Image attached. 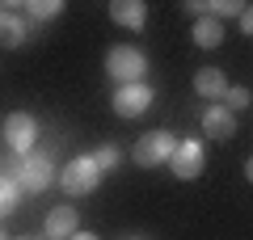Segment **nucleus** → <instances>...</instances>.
Returning <instances> with one entry per match:
<instances>
[{
	"mask_svg": "<svg viewBox=\"0 0 253 240\" xmlns=\"http://www.w3.org/2000/svg\"><path fill=\"white\" fill-rule=\"evenodd\" d=\"M106 76L114 84H139L148 76V55L139 46H110L106 51Z\"/></svg>",
	"mask_w": 253,
	"mask_h": 240,
	"instance_id": "obj_1",
	"label": "nucleus"
},
{
	"mask_svg": "<svg viewBox=\"0 0 253 240\" xmlns=\"http://www.w3.org/2000/svg\"><path fill=\"white\" fill-rule=\"evenodd\" d=\"M173 152H177V135H173V131H148V135L135 139L131 160H135L139 169H156V164H169Z\"/></svg>",
	"mask_w": 253,
	"mask_h": 240,
	"instance_id": "obj_2",
	"label": "nucleus"
},
{
	"mask_svg": "<svg viewBox=\"0 0 253 240\" xmlns=\"http://www.w3.org/2000/svg\"><path fill=\"white\" fill-rule=\"evenodd\" d=\"M97 181H101V169L93 164V152H89V156H76V160H68V164H63V173H59V186H63V194H76V198L93 194V190H97Z\"/></svg>",
	"mask_w": 253,
	"mask_h": 240,
	"instance_id": "obj_3",
	"label": "nucleus"
},
{
	"mask_svg": "<svg viewBox=\"0 0 253 240\" xmlns=\"http://www.w3.org/2000/svg\"><path fill=\"white\" fill-rule=\"evenodd\" d=\"M13 177H17V186L26 190V194H42L55 181V164H51L46 152H30V156L17 160V173H13Z\"/></svg>",
	"mask_w": 253,
	"mask_h": 240,
	"instance_id": "obj_4",
	"label": "nucleus"
},
{
	"mask_svg": "<svg viewBox=\"0 0 253 240\" xmlns=\"http://www.w3.org/2000/svg\"><path fill=\"white\" fill-rule=\"evenodd\" d=\"M152 101H156V89L148 80H139V84H118V93H114L110 106H114L118 118H139V114L152 110Z\"/></svg>",
	"mask_w": 253,
	"mask_h": 240,
	"instance_id": "obj_5",
	"label": "nucleus"
},
{
	"mask_svg": "<svg viewBox=\"0 0 253 240\" xmlns=\"http://www.w3.org/2000/svg\"><path fill=\"white\" fill-rule=\"evenodd\" d=\"M169 169H173V177L194 181L203 169H207V148H203V139H177V152H173Z\"/></svg>",
	"mask_w": 253,
	"mask_h": 240,
	"instance_id": "obj_6",
	"label": "nucleus"
},
{
	"mask_svg": "<svg viewBox=\"0 0 253 240\" xmlns=\"http://www.w3.org/2000/svg\"><path fill=\"white\" fill-rule=\"evenodd\" d=\"M4 143H9L17 156H30L34 152V143H38V118L34 114H9L4 118Z\"/></svg>",
	"mask_w": 253,
	"mask_h": 240,
	"instance_id": "obj_7",
	"label": "nucleus"
},
{
	"mask_svg": "<svg viewBox=\"0 0 253 240\" xmlns=\"http://www.w3.org/2000/svg\"><path fill=\"white\" fill-rule=\"evenodd\" d=\"M30 34L26 17H21V4H0V46H21Z\"/></svg>",
	"mask_w": 253,
	"mask_h": 240,
	"instance_id": "obj_8",
	"label": "nucleus"
},
{
	"mask_svg": "<svg viewBox=\"0 0 253 240\" xmlns=\"http://www.w3.org/2000/svg\"><path fill=\"white\" fill-rule=\"evenodd\" d=\"M76 232H81V215H76V206H55V211L46 215V223H42V236L46 240H72Z\"/></svg>",
	"mask_w": 253,
	"mask_h": 240,
	"instance_id": "obj_9",
	"label": "nucleus"
},
{
	"mask_svg": "<svg viewBox=\"0 0 253 240\" xmlns=\"http://www.w3.org/2000/svg\"><path fill=\"white\" fill-rule=\"evenodd\" d=\"M110 21L135 34V30L148 26V4L144 0H114V4H110Z\"/></svg>",
	"mask_w": 253,
	"mask_h": 240,
	"instance_id": "obj_10",
	"label": "nucleus"
},
{
	"mask_svg": "<svg viewBox=\"0 0 253 240\" xmlns=\"http://www.w3.org/2000/svg\"><path fill=\"white\" fill-rule=\"evenodd\" d=\"M203 131H207V139L228 143L236 135V114L224 110V106H207V110H203Z\"/></svg>",
	"mask_w": 253,
	"mask_h": 240,
	"instance_id": "obj_11",
	"label": "nucleus"
},
{
	"mask_svg": "<svg viewBox=\"0 0 253 240\" xmlns=\"http://www.w3.org/2000/svg\"><path fill=\"white\" fill-rule=\"evenodd\" d=\"M194 93H199L203 101H224L228 76H224L219 68H199V72H194Z\"/></svg>",
	"mask_w": 253,
	"mask_h": 240,
	"instance_id": "obj_12",
	"label": "nucleus"
},
{
	"mask_svg": "<svg viewBox=\"0 0 253 240\" xmlns=\"http://www.w3.org/2000/svg\"><path fill=\"white\" fill-rule=\"evenodd\" d=\"M190 38H194V46H199V51H215V46L224 42V21H215V17H194Z\"/></svg>",
	"mask_w": 253,
	"mask_h": 240,
	"instance_id": "obj_13",
	"label": "nucleus"
},
{
	"mask_svg": "<svg viewBox=\"0 0 253 240\" xmlns=\"http://www.w3.org/2000/svg\"><path fill=\"white\" fill-rule=\"evenodd\" d=\"M21 194H26V190L17 186V177H13V173H0V219H4V215H13V211H17Z\"/></svg>",
	"mask_w": 253,
	"mask_h": 240,
	"instance_id": "obj_14",
	"label": "nucleus"
},
{
	"mask_svg": "<svg viewBox=\"0 0 253 240\" xmlns=\"http://www.w3.org/2000/svg\"><path fill=\"white\" fill-rule=\"evenodd\" d=\"M63 13L59 0H30V4H21V17L26 21H55Z\"/></svg>",
	"mask_w": 253,
	"mask_h": 240,
	"instance_id": "obj_15",
	"label": "nucleus"
},
{
	"mask_svg": "<svg viewBox=\"0 0 253 240\" xmlns=\"http://www.w3.org/2000/svg\"><path fill=\"white\" fill-rule=\"evenodd\" d=\"M118 160H123V152H118L114 143H101V148L93 152V164H97V169H101V177H106L110 169H118Z\"/></svg>",
	"mask_w": 253,
	"mask_h": 240,
	"instance_id": "obj_16",
	"label": "nucleus"
},
{
	"mask_svg": "<svg viewBox=\"0 0 253 240\" xmlns=\"http://www.w3.org/2000/svg\"><path fill=\"white\" fill-rule=\"evenodd\" d=\"M241 13H245V4H236V0H211L207 4V17H215V21H228V17L241 21Z\"/></svg>",
	"mask_w": 253,
	"mask_h": 240,
	"instance_id": "obj_17",
	"label": "nucleus"
},
{
	"mask_svg": "<svg viewBox=\"0 0 253 240\" xmlns=\"http://www.w3.org/2000/svg\"><path fill=\"white\" fill-rule=\"evenodd\" d=\"M249 101H253V93L245 89V84H228V93H224V110H232V114H236V110H245Z\"/></svg>",
	"mask_w": 253,
	"mask_h": 240,
	"instance_id": "obj_18",
	"label": "nucleus"
},
{
	"mask_svg": "<svg viewBox=\"0 0 253 240\" xmlns=\"http://www.w3.org/2000/svg\"><path fill=\"white\" fill-rule=\"evenodd\" d=\"M241 34L253 38V4H245V13H241Z\"/></svg>",
	"mask_w": 253,
	"mask_h": 240,
	"instance_id": "obj_19",
	"label": "nucleus"
},
{
	"mask_svg": "<svg viewBox=\"0 0 253 240\" xmlns=\"http://www.w3.org/2000/svg\"><path fill=\"white\" fill-rule=\"evenodd\" d=\"M245 177H249V186H253V156L245 160Z\"/></svg>",
	"mask_w": 253,
	"mask_h": 240,
	"instance_id": "obj_20",
	"label": "nucleus"
},
{
	"mask_svg": "<svg viewBox=\"0 0 253 240\" xmlns=\"http://www.w3.org/2000/svg\"><path fill=\"white\" fill-rule=\"evenodd\" d=\"M72 240H97V236H93V232H76Z\"/></svg>",
	"mask_w": 253,
	"mask_h": 240,
	"instance_id": "obj_21",
	"label": "nucleus"
},
{
	"mask_svg": "<svg viewBox=\"0 0 253 240\" xmlns=\"http://www.w3.org/2000/svg\"><path fill=\"white\" fill-rule=\"evenodd\" d=\"M17 240H46V236H17Z\"/></svg>",
	"mask_w": 253,
	"mask_h": 240,
	"instance_id": "obj_22",
	"label": "nucleus"
},
{
	"mask_svg": "<svg viewBox=\"0 0 253 240\" xmlns=\"http://www.w3.org/2000/svg\"><path fill=\"white\" fill-rule=\"evenodd\" d=\"M0 240H9V236H4V232H0Z\"/></svg>",
	"mask_w": 253,
	"mask_h": 240,
	"instance_id": "obj_23",
	"label": "nucleus"
},
{
	"mask_svg": "<svg viewBox=\"0 0 253 240\" xmlns=\"http://www.w3.org/2000/svg\"><path fill=\"white\" fill-rule=\"evenodd\" d=\"M131 240H144V236H131Z\"/></svg>",
	"mask_w": 253,
	"mask_h": 240,
	"instance_id": "obj_24",
	"label": "nucleus"
}]
</instances>
